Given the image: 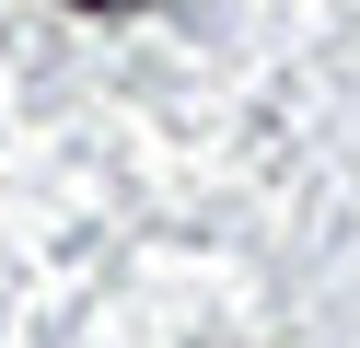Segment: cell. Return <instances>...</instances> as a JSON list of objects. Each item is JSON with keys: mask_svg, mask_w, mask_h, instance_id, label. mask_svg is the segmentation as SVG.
I'll return each instance as SVG.
<instances>
[{"mask_svg": "<svg viewBox=\"0 0 360 348\" xmlns=\"http://www.w3.org/2000/svg\"><path fill=\"white\" fill-rule=\"evenodd\" d=\"M82 12H128V0H82Z\"/></svg>", "mask_w": 360, "mask_h": 348, "instance_id": "obj_1", "label": "cell"}]
</instances>
